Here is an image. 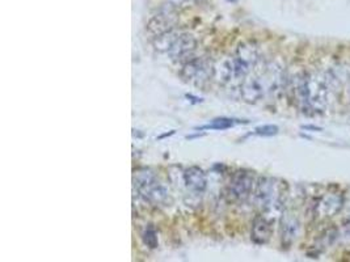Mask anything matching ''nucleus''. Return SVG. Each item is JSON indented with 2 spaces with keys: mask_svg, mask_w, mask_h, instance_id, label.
Wrapping results in <instances>:
<instances>
[{
  "mask_svg": "<svg viewBox=\"0 0 350 262\" xmlns=\"http://www.w3.org/2000/svg\"><path fill=\"white\" fill-rule=\"evenodd\" d=\"M294 98L304 113L321 114L329 105V84L327 78L318 72H307L295 78Z\"/></svg>",
  "mask_w": 350,
  "mask_h": 262,
  "instance_id": "1",
  "label": "nucleus"
},
{
  "mask_svg": "<svg viewBox=\"0 0 350 262\" xmlns=\"http://www.w3.org/2000/svg\"><path fill=\"white\" fill-rule=\"evenodd\" d=\"M284 80V70L274 63L264 64L261 68L256 67L241 82V98L248 104H256L281 89Z\"/></svg>",
  "mask_w": 350,
  "mask_h": 262,
  "instance_id": "2",
  "label": "nucleus"
},
{
  "mask_svg": "<svg viewBox=\"0 0 350 262\" xmlns=\"http://www.w3.org/2000/svg\"><path fill=\"white\" fill-rule=\"evenodd\" d=\"M260 62V51L255 45L243 43L237 47V50L222 63V66L217 68L215 72L221 71L224 82L230 80H244Z\"/></svg>",
  "mask_w": 350,
  "mask_h": 262,
  "instance_id": "3",
  "label": "nucleus"
},
{
  "mask_svg": "<svg viewBox=\"0 0 350 262\" xmlns=\"http://www.w3.org/2000/svg\"><path fill=\"white\" fill-rule=\"evenodd\" d=\"M253 198H255V204L261 211H280L286 198V185L278 178L266 176L260 177L256 181Z\"/></svg>",
  "mask_w": 350,
  "mask_h": 262,
  "instance_id": "4",
  "label": "nucleus"
},
{
  "mask_svg": "<svg viewBox=\"0 0 350 262\" xmlns=\"http://www.w3.org/2000/svg\"><path fill=\"white\" fill-rule=\"evenodd\" d=\"M197 42L194 37L188 33H179L175 34L172 31H167L164 34L158 35L155 41L156 50L165 53L175 60L187 58L195 50Z\"/></svg>",
  "mask_w": 350,
  "mask_h": 262,
  "instance_id": "5",
  "label": "nucleus"
},
{
  "mask_svg": "<svg viewBox=\"0 0 350 262\" xmlns=\"http://www.w3.org/2000/svg\"><path fill=\"white\" fill-rule=\"evenodd\" d=\"M134 182L140 196L144 197L151 204H163L167 202L168 192L151 172L148 171L138 172L134 178Z\"/></svg>",
  "mask_w": 350,
  "mask_h": 262,
  "instance_id": "6",
  "label": "nucleus"
},
{
  "mask_svg": "<svg viewBox=\"0 0 350 262\" xmlns=\"http://www.w3.org/2000/svg\"><path fill=\"white\" fill-rule=\"evenodd\" d=\"M215 75V66L207 58H191L185 62L181 76L194 86H203Z\"/></svg>",
  "mask_w": 350,
  "mask_h": 262,
  "instance_id": "7",
  "label": "nucleus"
},
{
  "mask_svg": "<svg viewBox=\"0 0 350 262\" xmlns=\"http://www.w3.org/2000/svg\"><path fill=\"white\" fill-rule=\"evenodd\" d=\"M256 178L253 172L249 171H237L232 175L228 186H227V194L232 201L236 202H244L253 194L255 186H256Z\"/></svg>",
  "mask_w": 350,
  "mask_h": 262,
  "instance_id": "8",
  "label": "nucleus"
},
{
  "mask_svg": "<svg viewBox=\"0 0 350 262\" xmlns=\"http://www.w3.org/2000/svg\"><path fill=\"white\" fill-rule=\"evenodd\" d=\"M344 207V197L340 193H325L316 201L314 215L320 220L333 218Z\"/></svg>",
  "mask_w": 350,
  "mask_h": 262,
  "instance_id": "9",
  "label": "nucleus"
},
{
  "mask_svg": "<svg viewBox=\"0 0 350 262\" xmlns=\"http://www.w3.org/2000/svg\"><path fill=\"white\" fill-rule=\"evenodd\" d=\"M273 233V220L266 215H261L255 219L251 231V237L255 244L262 245L270 240Z\"/></svg>",
  "mask_w": 350,
  "mask_h": 262,
  "instance_id": "10",
  "label": "nucleus"
},
{
  "mask_svg": "<svg viewBox=\"0 0 350 262\" xmlns=\"http://www.w3.org/2000/svg\"><path fill=\"white\" fill-rule=\"evenodd\" d=\"M184 182L191 192L202 193L207 186L206 175L198 167H189L184 172Z\"/></svg>",
  "mask_w": 350,
  "mask_h": 262,
  "instance_id": "11",
  "label": "nucleus"
},
{
  "mask_svg": "<svg viewBox=\"0 0 350 262\" xmlns=\"http://www.w3.org/2000/svg\"><path fill=\"white\" fill-rule=\"evenodd\" d=\"M299 220L296 219L294 215L285 214L281 223V237L284 245H290L295 241V239L299 235Z\"/></svg>",
  "mask_w": 350,
  "mask_h": 262,
  "instance_id": "12",
  "label": "nucleus"
},
{
  "mask_svg": "<svg viewBox=\"0 0 350 262\" xmlns=\"http://www.w3.org/2000/svg\"><path fill=\"white\" fill-rule=\"evenodd\" d=\"M237 123H241V121H239V119H233V118H217V119H213V122H211L210 125L201 127V130L203 129L226 130L232 127V126L237 125Z\"/></svg>",
  "mask_w": 350,
  "mask_h": 262,
  "instance_id": "13",
  "label": "nucleus"
},
{
  "mask_svg": "<svg viewBox=\"0 0 350 262\" xmlns=\"http://www.w3.org/2000/svg\"><path fill=\"white\" fill-rule=\"evenodd\" d=\"M143 241L144 244L147 245L148 248H154L158 247V236H156V231L154 227H148L146 228V231L143 233Z\"/></svg>",
  "mask_w": 350,
  "mask_h": 262,
  "instance_id": "14",
  "label": "nucleus"
},
{
  "mask_svg": "<svg viewBox=\"0 0 350 262\" xmlns=\"http://www.w3.org/2000/svg\"><path fill=\"white\" fill-rule=\"evenodd\" d=\"M255 133L257 135H261V137H273V135H276L278 133V127L274 125H264L257 127L255 130Z\"/></svg>",
  "mask_w": 350,
  "mask_h": 262,
  "instance_id": "15",
  "label": "nucleus"
},
{
  "mask_svg": "<svg viewBox=\"0 0 350 262\" xmlns=\"http://www.w3.org/2000/svg\"><path fill=\"white\" fill-rule=\"evenodd\" d=\"M343 235L348 241H350V218L343 224Z\"/></svg>",
  "mask_w": 350,
  "mask_h": 262,
  "instance_id": "16",
  "label": "nucleus"
},
{
  "mask_svg": "<svg viewBox=\"0 0 350 262\" xmlns=\"http://www.w3.org/2000/svg\"><path fill=\"white\" fill-rule=\"evenodd\" d=\"M228 1H233V0H228Z\"/></svg>",
  "mask_w": 350,
  "mask_h": 262,
  "instance_id": "17",
  "label": "nucleus"
}]
</instances>
